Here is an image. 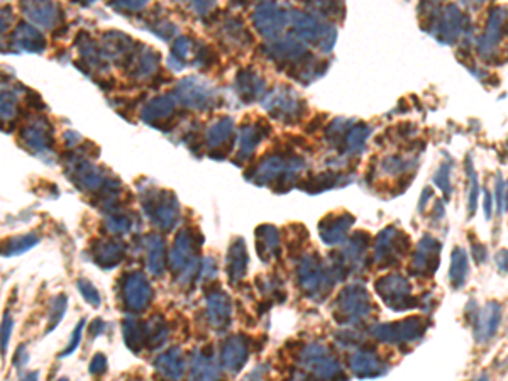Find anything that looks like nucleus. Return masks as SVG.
Here are the masks:
<instances>
[{"label": "nucleus", "instance_id": "1", "mask_svg": "<svg viewBox=\"0 0 508 381\" xmlns=\"http://www.w3.org/2000/svg\"><path fill=\"white\" fill-rule=\"evenodd\" d=\"M376 292L391 311L402 312L414 308L417 301L412 296V285L405 276L391 273L383 276L376 282Z\"/></svg>", "mask_w": 508, "mask_h": 381}, {"label": "nucleus", "instance_id": "2", "mask_svg": "<svg viewBox=\"0 0 508 381\" xmlns=\"http://www.w3.org/2000/svg\"><path fill=\"white\" fill-rule=\"evenodd\" d=\"M369 312H372V300L366 288L361 285L348 287L336 301V319L343 324L363 320L369 316Z\"/></svg>", "mask_w": 508, "mask_h": 381}, {"label": "nucleus", "instance_id": "3", "mask_svg": "<svg viewBox=\"0 0 508 381\" xmlns=\"http://www.w3.org/2000/svg\"><path fill=\"white\" fill-rule=\"evenodd\" d=\"M466 24H468V18L456 6L449 4L443 11H439V14L432 15L428 31L439 39V43L452 44L466 31Z\"/></svg>", "mask_w": 508, "mask_h": 381}, {"label": "nucleus", "instance_id": "4", "mask_svg": "<svg viewBox=\"0 0 508 381\" xmlns=\"http://www.w3.org/2000/svg\"><path fill=\"white\" fill-rule=\"evenodd\" d=\"M427 320L422 317H409L393 324L378 325L373 334L383 342L390 344H405V342H415L424 337L427 330Z\"/></svg>", "mask_w": 508, "mask_h": 381}, {"label": "nucleus", "instance_id": "5", "mask_svg": "<svg viewBox=\"0 0 508 381\" xmlns=\"http://www.w3.org/2000/svg\"><path fill=\"white\" fill-rule=\"evenodd\" d=\"M409 237L402 232V229H383L374 241V259L381 266L397 265L409 249Z\"/></svg>", "mask_w": 508, "mask_h": 381}, {"label": "nucleus", "instance_id": "6", "mask_svg": "<svg viewBox=\"0 0 508 381\" xmlns=\"http://www.w3.org/2000/svg\"><path fill=\"white\" fill-rule=\"evenodd\" d=\"M440 251L443 244L432 236H424L415 248L414 261H412V273L415 276H432L440 265Z\"/></svg>", "mask_w": 508, "mask_h": 381}, {"label": "nucleus", "instance_id": "7", "mask_svg": "<svg viewBox=\"0 0 508 381\" xmlns=\"http://www.w3.org/2000/svg\"><path fill=\"white\" fill-rule=\"evenodd\" d=\"M508 35V9L505 7H495L491 11L486 29L478 41V49L483 58L493 54L495 48L502 43V39Z\"/></svg>", "mask_w": 508, "mask_h": 381}, {"label": "nucleus", "instance_id": "8", "mask_svg": "<svg viewBox=\"0 0 508 381\" xmlns=\"http://www.w3.org/2000/svg\"><path fill=\"white\" fill-rule=\"evenodd\" d=\"M502 322V305L498 301H488L483 308H478L476 317L471 322L474 329V339L478 344L493 339Z\"/></svg>", "mask_w": 508, "mask_h": 381}, {"label": "nucleus", "instance_id": "9", "mask_svg": "<svg viewBox=\"0 0 508 381\" xmlns=\"http://www.w3.org/2000/svg\"><path fill=\"white\" fill-rule=\"evenodd\" d=\"M300 283H302V287L305 288L307 293L315 296H320L331 288L327 273L324 271V268L320 266V261H317V259H307V261H303L302 268H300Z\"/></svg>", "mask_w": 508, "mask_h": 381}, {"label": "nucleus", "instance_id": "10", "mask_svg": "<svg viewBox=\"0 0 508 381\" xmlns=\"http://www.w3.org/2000/svg\"><path fill=\"white\" fill-rule=\"evenodd\" d=\"M349 366L354 375L360 378H374L386 371L385 363H381V359L369 351H360V353L353 354L349 359Z\"/></svg>", "mask_w": 508, "mask_h": 381}, {"label": "nucleus", "instance_id": "11", "mask_svg": "<svg viewBox=\"0 0 508 381\" xmlns=\"http://www.w3.org/2000/svg\"><path fill=\"white\" fill-rule=\"evenodd\" d=\"M354 224V217L349 213L343 216H327L326 219L320 222V236L327 244H337L345 237L349 227Z\"/></svg>", "mask_w": 508, "mask_h": 381}, {"label": "nucleus", "instance_id": "12", "mask_svg": "<svg viewBox=\"0 0 508 381\" xmlns=\"http://www.w3.org/2000/svg\"><path fill=\"white\" fill-rule=\"evenodd\" d=\"M124 296H126L127 307L134 308V311L146 308V305H148L149 300H151V288H149L144 276L141 275L129 276L126 287H124Z\"/></svg>", "mask_w": 508, "mask_h": 381}, {"label": "nucleus", "instance_id": "13", "mask_svg": "<svg viewBox=\"0 0 508 381\" xmlns=\"http://www.w3.org/2000/svg\"><path fill=\"white\" fill-rule=\"evenodd\" d=\"M469 276V256L463 248H454L451 254V268H449V282L454 290L464 287Z\"/></svg>", "mask_w": 508, "mask_h": 381}, {"label": "nucleus", "instance_id": "14", "mask_svg": "<svg viewBox=\"0 0 508 381\" xmlns=\"http://www.w3.org/2000/svg\"><path fill=\"white\" fill-rule=\"evenodd\" d=\"M246 358H248L246 346L241 341H237V337H234V341H229L222 349V361H226L229 370L239 371Z\"/></svg>", "mask_w": 508, "mask_h": 381}, {"label": "nucleus", "instance_id": "15", "mask_svg": "<svg viewBox=\"0 0 508 381\" xmlns=\"http://www.w3.org/2000/svg\"><path fill=\"white\" fill-rule=\"evenodd\" d=\"M158 368L163 370L166 376H180L182 375L180 356L177 354V351H172V353L161 356V358L158 359Z\"/></svg>", "mask_w": 508, "mask_h": 381}, {"label": "nucleus", "instance_id": "16", "mask_svg": "<svg viewBox=\"0 0 508 381\" xmlns=\"http://www.w3.org/2000/svg\"><path fill=\"white\" fill-rule=\"evenodd\" d=\"M466 170H468L469 173V219L474 216V212H476V207H478V195H480V185H478V178H476V173H474V168H473V163L471 161H466Z\"/></svg>", "mask_w": 508, "mask_h": 381}, {"label": "nucleus", "instance_id": "17", "mask_svg": "<svg viewBox=\"0 0 508 381\" xmlns=\"http://www.w3.org/2000/svg\"><path fill=\"white\" fill-rule=\"evenodd\" d=\"M434 182L444 192L445 196H449V194H451V165H447V163L440 165V168L437 170L434 177Z\"/></svg>", "mask_w": 508, "mask_h": 381}, {"label": "nucleus", "instance_id": "18", "mask_svg": "<svg viewBox=\"0 0 508 381\" xmlns=\"http://www.w3.org/2000/svg\"><path fill=\"white\" fill-rule=\"evenodd\" d=\"M486 254H488V253H486V248L481 244V242H473V244H471V256L474 258V261H476L478 265L485 263Z\"/></svg>", "mask_w": 508, "mask_h": 381}, {"label": "nucleus", "instance_id": "19", "mask_svg": "<svg viewBox=\"0 0 508 381\" xmlns=\"http://www.w3.org/2000/svg\"><path fill=\"white\" fill-rule=\"evenodd\" d=\"M495 263H497L498 270L503 273H508V249H500L495 254Z\"/></svg>", "mask_w": 508, "mask_h": 381}, {"label": "nucleus", "instance_id": "20", "mask_svg": "<svg viewBox=\"0 0 508 381\" xmlns=\"http://www.w3.org/2000/svg\"><path fill=\"white\" fill-rule=\"evenodd\" d=\"M502 212H508V182L503 183V196H502Z\"/></svg>", "mask_w": 508, "mask_h": 381}, {"label": "nucleus", "instance_id": "21", "mask_svg": "<svg viewBox=\"0 0 508 381\" xmlns=\"http://www.w3.org/2000/svg\"><path fill=\"white\" fill-rule=\"evenodd\" d=\"M485 216L486 219H490L491 216V196L488 192H485Z\"/></svg>", "mask_w": 508, "mask_h": 381}, {"label": "nucleus", "instance_id": "22", "mask_svg": "<svg viewBox=\"0 0 508 381\" xmlns=\"http://www.w3.org/2000/svg\"><path fill=\"white\" fill-rule=\"evenodd\" d=\"M463 2L464 4H481V2H485V0H463Z\"/></svg>", "mask_w": 508, "mask_h": 381}]
</instances>
